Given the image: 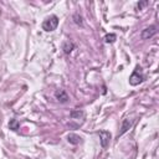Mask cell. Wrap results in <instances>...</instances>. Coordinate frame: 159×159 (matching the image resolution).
Listing matches in <instances>:
<instances>
[{"label":"cell","mask_w":159,"mask_h":159,"mask_svg":"<svg viewBox=\"0 0 159 159\" xmlns=\"http://www.w3.org/2000/svg\"><path fill=\"white\" fill-rule=\"evenodd\" d=\"M57 25H58V17H57L56 15H51V16H48V17H46V19L43 20V22H42V29H43L45 31L50 32V31H53V30L57 27Z\"/></svg>","instance_id":"cell-1"},{"label":"cell","mask_w":159,"mask_h":159,"mask_svg":"<svg viewBox=\"0 0 159 159\" xmlns=\"http://www.w3.org/2000/svg\"><path fill=\"white\" fill-rule=\"evenodd\" d=\"M143 80H144V76L138 71V68L130 75V77H129V83L132 84V86H137V84H139V83H142L143 82Z\"/></svg>","instance_id":"cell-2"},{"label":"cell","mask_w":159,"mask_h":159,"mask_svg":"<svg viewBox=\"0 0 159 159\" xmlns=\"http://www.w3.org/2000/svg\"><path fill=\"white\" fill-rule=\"evenodd\" d=\"M98 135L101 138V145L103 148H107L109 142H111V133L107 132V130H99L98 132Z\"/></svg>","instance_id":"cell-3"},{"label":"cell","mask_w":159,"mask_h":159,"mask_svg":"<svg viewBox=\"0 0 159 159\" xmlns=\"http://www.w3.org/2000/svg\"><path fill=\"white\" fill-rule=\"evenodd\" d=\"M157 34V26H154V25H152V26H149V27H145L143 31H142V39H149V37H152V36H154Z\"/></svg>","instance_id":"cell-4"},{"label":"cell","mask_w":159,"mask_h":159,"mask_svg":"<svg viewBox=\"0 0 159 159\" xmlns=\"http://www.w3.org/2000/svg\"><path fill=\"white\" fill-rule=\"evenodd\" d=\"M55 97H56L57 101L61 102V103H66V102L68 101V94H67L63 89H57V91L55 92Z\"/></svg>","instance_id":"cell-5"},{"label":"cell","mask_w":159,"mask_h":159,"mask_svg":"<svg viewBox=\"0 0 159 159\" xmlns=\"http://www.w3.org/2000/svg\"><path fill=\"white\" fill-rule=\"evenodd\" d=\"M73 48H75V45H73V42H71V41H65L63 45H62V50H63V52H65L66 55L71 53Z\"/></svg>","instance_id":"cell-6"},{"label":"cell","mask_w":159,"mask_h":159,"mask_svg":"<svg viewBox=\"0 0 159 159\" xmlns=\"http://www.w3.org/2000/svg\"><path fill=\"white\" fill-rule=\"evenodd\" d=\"M67 140H68L71 144H78V143H81V142H82V138H81L80 135H77V134L71 133V134H68V135H67Z\"/></svg>","instance_id":"cell-7"},{"label":"cell","mask_w":159,"mask_h":159,"mask_svg":"<svg viewBox=\"0 0 159 159\" xmlns=\"http://www.w3.org/2000/svg\"><path fill=\"white\" fill-rule=\"evenodd\" d=\"M130 125H132V122H130L129 119H124V120H123V124H122V128H120V132L118 133V135H117V137H119V135L124 134V133L130 128Z\"/></svg>","instance_id":"cell-8"},{"label":"cell","mask_w":159,"mask_h":159,"mask_svg":"<svg viewBox=\"0 0 159 159\" xmlns=\"http://www.w3.org/2000/svg\"><path fill=\"white\" fill-rule=\"evenodd\" d=\"M83 116H84V113L82 112V111H80V109H75V111H72L71 112V118L72 119H80V118H83Z\"/></svg>","instance_id":"cell-9"},{"label":"cell","mask_w":159,"mask_h":159,"mask_svg":"<svg viewBox=\"0 0 159 159\" xmlns=\"http://www.w3.org/2000/svg\"><path fill=\"white\" fill-rule=\"evenodd\" d=\"M9 127H10V129H12V130H17L19 127H20V123H19L17 119H11L10 123H9Z\"/></svg>","instance_id":"cell-10"},{"label":"cell","mask_w":159,"mask_h":159,"mask_svg":"<svg viewBox=\"0 0 159 159\" xmlns=\"http://www.w3.org/2000/svg\"><path fill=\"white\" fill-rule=\"evenodd\" d=\"M116 39H117V36H116L114 34H108V35L104 36V41H106L107 43H112V42H114Z\"/></svg>","instance_id":"cell-11"},{"label":"cell","mask_w":159,"mask_h":159,"mask_svg":"<svg viewBox=\"0 0 159 159\" xmlns=\"http://www.w3.org/2000/svg\"><path fill=\"white\" fill-rule=\"evenodd\" d=\"M73 19H75V22H76L77 25H82V17L78 16V14H75V15H73Z\"/></svg>","instance_id":"cell-12"},{"label":"cell","mask_w":159,"mask_h":159,"mask_svg":"<svg viewBox=\"0 0 159 159\" xmlns=\"http://www.w3.org/2000/svg\"><path fill=\"white\" fill-rule=\"evenodd\" d=\"M147 4H148V2H147V1H143V2H139V4H138V7H139V9H140V7H142V6H144V5H147Z\"/></svg>","instance_id":"cell-13"}]
</instances>
